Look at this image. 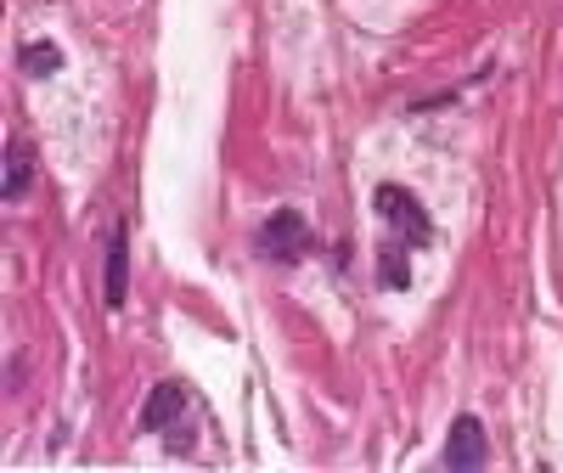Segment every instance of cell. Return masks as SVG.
Returning a JSON list of instances; mask_svg holds the SVG:
<instances>
[{"instance_id": "obj_1", "label": "cell", "mask_w": 563, "mask_h": 473, "mask_svg": "<svg viewBox=\"0 0 563 473\" xmlns=\"http://www.w3.org/2000/svg\"><path fill=\"white\" fill-rule=\"evenodd\" d=\"M254 243H260L265 260H305V254H310V226H305L299 209H276V215L260 226Z\"/></svg>"}, {"instance_id": "obj_2", "label": "cell", "mask_w": 563, "mask_h": 473, "mask_svg": "<svg viewBox=\"0 0 563 473\" xmlns=\"http://www.w3.org/2000/svg\"><path fill=\"white\" fill-rule=\"evenodd\" d=\"M372 204H378V215L406 237V243H429V237H434L429 215H422V204L406 193V186H378V193H372Z\"/></svg>"}, {"instance_id": "obj_3", "label": "cell", "mask_w": 563, "mask_h": 473, "mask_svg": "<svg viewBox=\"0 0 563 473\" xmlns=\"http://www.w3.org/2000/svg\"><path fill=\"white\" fill-rule=\"evenodd\" d=\"M485 429L474 417H456L451 422V440H445V468H485Z\"/></svg>"}, {"instance_id": "obj_4", "label": "cell", "mask_w": 563, "mask_h": 473, "mask_svg": "<svg viewBox=\"0 0 563 473\" xmlns=\"http://www.w3.org/2000/svg\"><path fill=\"white\" fill-rule=\"evenodd\" d=\"M130 294V249H124V226L108 231V310H124Z\"/></svg>"}, {"instance_id": "obj_5", "label": "cell", "mask_w": 563, "mask_h": 473, "mask_svg": "<svg viewBox=\"0 0 563 473\" xmlns=\"http://www.w3.org/2000/svg\"><path fill=\"white\" fill-rule=\"evenodd\" d=\"M180 411H186V389H180V384H158V389L147 395V411H141V422L158 435V429H169Z\"/></svg>"}, {"instance_id": "obj_6", "label": "cell", "mask_w": 563, "mask_h": 473, "mask_svg": "<svg viewBox=\"0 0 563 473\" xmlns=\"http://www.w3.org/2000/svg\"><path fill=\"white\" fill-rule=\"evenodd\" d=\"M18 63H23V74H34V79H52L57 68H63V52L52 40H29L23 52H18Z\"/></svg>"}, {"instance_id": "obj_7", "label": "cell", "mask_w": 563, "mask_h": 473, "mask_svg": "<svg viewBox=\"0 0 563 473\" xmlns=\"http://www.w3.org/2000/svg\"><path fill=\"white\" fill-rule=\"evenodd\" d=\"M378 276H384V288H406V282H411L406 237H400V243H384V249H378Z\"/></svg>"}, {"instance_id": "obj_8", "label": "cell", "mask_w": 563, "mask_h": 473, "mask_svg": "<svg viewBox=\"0 0 563 473\" xmlns=\"http://www.w3.org/2000/svg\"><path fill=\"white\" fill-rule=\"evenodd\" d=\"M0 193H7V204L29 193V153L23 147H7V180H0Z\"/></svg>"}]
</instances>
